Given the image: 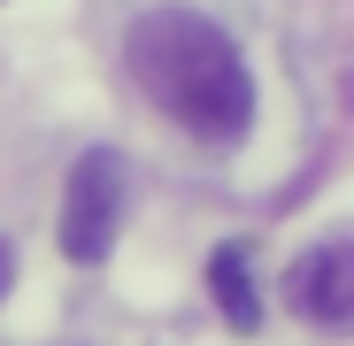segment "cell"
<instances>
[{"label":"cell","instance_id":"cell-1","mask_svg":"<svg viewBox=\"0 0 354 346\" xmlns=\"http://www.w3.org/2000/svg\"><path fill=\"white\" fill-rule=\"evenodd\" d=\"M124 62H131L139 93L177 131H193L201 146H239L247 139V124H254L247 54L201 8H147L131 23V39H124Z\"/></svg>","mask_w":354,"mask_h":346},{"label":"cell","instance_id":"cell-2","mask_svg":"<svg viewBox=\"0 0 354 346\" xmlns=\"http://www.w3.org/2000/svg\"><path fill=\"white\" fill-rule=\"evenodd\" d=\"M124 193H131V169L115 146H85L70 162V185H62V254L70 262H108L115 247V223H124Z\"/></svg>","mask_w":354,"mask_h":346},{"label":"cell","instance_id":"cell-3","mask_svg":"<svg viewBox=\"0 0 354 346\" xmlns=\"http://www.w3.org/2000/svg\"><path fill=\"white\" fill-rule=\"evenodd\" d=\"M285 308L316 331H354V239H316L285 269Z\"/></svg>","mask_w":354,"mask_h":346},{"label":"cell","instance_id":"cell-4","mask_svg":"<svg viewBox=\"0 0 354 346\" xmlns=\"http://www.w3.org/2000/svg\"><path fill=\"white\" fill-rule=\"evenodd\" d=\"M208 300H216V316L239 331V338H254L262 331V300H254V269H247V239H223L216 254H208Z\"/></svg>","mask_w":354,"mask_h":346},{"label":"cell","instance_id":"cell-5","mask_svg":"<svg viewBox=\"0 0 354 346\" xmlns=\"http://www.w3.org/2000/svg\"><path fill=\"white\" fill-rule=\"evenodd\" d=\"M8 277H16V254H8V239H0V293H8Z\"/></svg>","mask_w":354,"mask_h":346}]
</instances>
